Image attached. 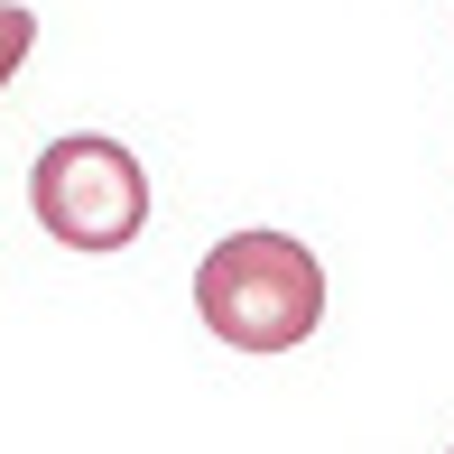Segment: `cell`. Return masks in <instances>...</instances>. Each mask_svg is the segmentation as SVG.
I'll return each mask as SVG.
<instances>
[{"label":"cell","instance_id":"cell-2","mask_svg":"<svg viewBox=\"0 0 454 454\" xmlns=\"http://www.w3.org/2000/svg\"><path fill=\"white\" fill-rule=\"evenodd\" d=\"M28 204H37V232L56 241V251H130L139 232H149V176H139V158L121 149V139L102 130H66L37 149L28 168Z\"/></svg>","mask_w":454,"mask_h":454},{"label":"cell","instance_id":"cell-1","mask_svg":"<svg viewBox=\"0 0 454 454\" xmlns=\"http://www.w3.org/2000/svg\"><path fill=\"white\" fill-rule=\"evenodd\" d=\"M195 316L232 353H297L325 325V270L287 232H223L195 270Z\"/></svg>","mask_w":454,"mask_h":454},{"label":"cell","instance_id":"cell-3","mask_svg":"<svg viewBox=\"0 0 454 454\" xmlns=\"http://www.w3.org/2000/svg\"><path fill=\"white\" fill-rule=\"evenodd\" d=\"M28 47H37V19L19 10V0H0V93H10V74L28 66Z\"/></svg>","mask_w":454,"mask_h":454}]
</instances>
